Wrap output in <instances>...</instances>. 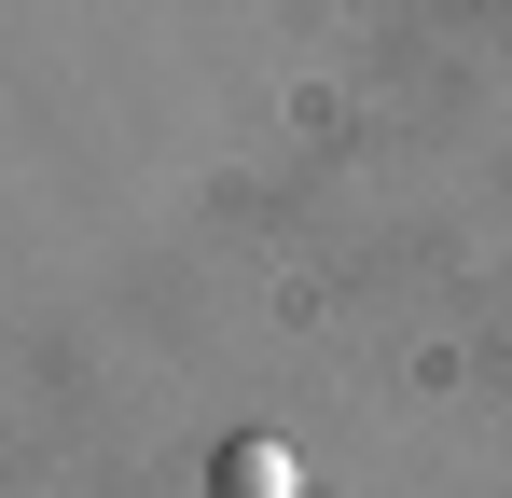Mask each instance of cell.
Wrapping results in <instances>:
<instances>
[{"label":"cell","mask_w":512,"mask_h":498,"mask_svg":"<svg viewBox=\"0 0 512 498\" xmlns=\"http://www.w3.org/2000/svg\"><path fill=\"white\" fill-rule=\"evenodd\" d=\"M222 498H291V443H222Z\"/></svg>","instance_id":"cell-1"}]
</instances>
